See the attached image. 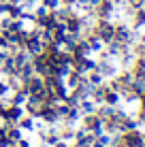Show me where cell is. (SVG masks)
I'll use <instances>...</instances> for the list:
<instances>
[{
    "label": "cell",
    "mask_w": 145,
    "mask_h": 147,
    "mask_svg": "<svg viewBox=\"0 0 145 147\" xmlns=\"http://www.w3.org/2000/svg\"><path fill=\"white\" fill-rule=\"evenodd\" d=\"M141 2H145V0H141Z\"/></svg>",
    "instance_id": "1"
}]
</instances>
